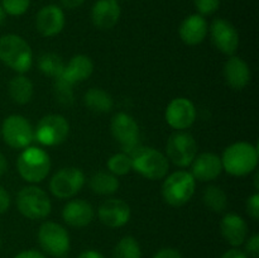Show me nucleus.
<instances>
[{
	"label": "nucleus",
	"instance_id": "f704fd0d",
	"mask_svg": "<svg viewBox=\"0 0 259 258\" xmlns=\"http://www.w3.org/2000/svg\"><path fill=\"white\" fill-rule=\"evenodd\" d=\"M245 250L249 255L253 258H258L259 255V235L253 234L252 237L248 239L247 244H245Z\"/></svg>",
	"mask_w": 259,
	"mask_h": 258
},
{
	"label": "nucleus",
	"instance_id": "5701e85b",
	"mask_svg": "<svg viewBox=\"0 0 259 258\" xmlns=\"http://www.w3.org/2000/svg\"><path fill=\"white\" fill-rule=\"evenodd\" d=\"M93 72L94 63L91 58L85 55H76L65 65V70L60 77L73 86L75 83L88 80Z\"/></svg>",
	"mask_w": 259,
	"mask_h": 258
},
{
	"label": "nucleus",
	"instance_id": "b1692460",
	"mask_svg": "<svg viewBox=\"0 0 259 258\" xmlns=\"http://www.w3.org/2000/svg\"><path fill=\"white\" fill-rule=\"evenodd\" d=\"M83 103L88 106L89 110L98 114L109 113L114 106V101L110 94L99 88H93L88 90V93L83 96Z\"/></svg>",
	"mask_w": 259,
	"mask_h": 258
},
{
	"label": "nucleus",
	"instance_id": "7ed1b4c3",
	"mask_svg": "<svg viewBox=\"0 0 259 258\" xmlns=\"http://www.w3.org/2000/svg\"><path fill=\"white\" fill-rule=\"evenodd\" d=\"M129 156L134 171L152 181L164 179L169 169L167 157L152 147L138 146Z\"/></svg>",
	"mask_w": 259,
	"mask_h": 258
},
{
	"label": "nucleus",
	"instance_id": "ea45409f",
	"mask_svg": "<svg viewBox=\"0 0 259 258\" xmlns=\"http://www.w3.org/2000/svg\"><path fill=\"white\" fill-rule=\"evenodd\" d=\"M14 258H46L42 253L37 252V250H24V252H20L19 254L15 255Z\"/></svg>",
	"mask_w": 259,
	"mask_h": 258
},
{
	"label": "nucleus",
	"instance_id": "e433bc0d",
	"mask_svg": "<svg viewBox=\"0 0 259 258\" xmlns=\"http://www.w3.org/2000/svg\"><path fill=\"white\" fill-rule=\"evenodd\" d=\"M10 205V196L7 190L0 186V214H4Z\"/></svg>",
	"mask_w": 259,
	"mask_h": 258
},
{
	"label": "nucleus",
	"instance_id": "37998d69",
	"mask_svg": "<svg viewBox=\"0 0 259 258\" xmlns=\"http://www.w3.org/2000/svg\"><path fill=\"white\" fill-rule=\"evenodd\" d=\"M4 19H5V12H4V9L2 8V5H0V25L3 24Z\"/></svg>",
	"mask_w": 259,
	"mask_h": 258
},
{
	"label": "nucleus",
	"instance_id": "a19ab883",
	"mask_svg": "<svg viewBox=\"0 0 259 258\" xmlns=\"http://www.w3.org/2000/svg\"><path fill=\"white\" fill-rule=\"evenodd\" d=\"M78 258H105L101 253L96 252V250H85L78 255Z\"/></svg>",
	"mask_w": 259,
	"mask_h": 258
},
{
	"label": "nucleus",
	"instance_id": "dca6fc26",
	"mask_svg": "<svg viewBox=\"0 0 259 258\" xmlns=\"http://www.w3.org/2000/svg\"><path fill=\"white\" fill-rule=\"evenodd\" d=\"M65 13L57 5H46L35 17V28L45 37H55L65 27Z\"/></svg>",
	"mask_w": 259,
	"mask_h": 258
},
{
	"label": "nucleus",
	"instance_id": "aec40b11",
	"mask_svg": "<svg viewBox=\"0 0 259 258\" xmlns=\"http://www.w3.org/2000/svg\"><path fill=\"white\" fill-rule=\"evenodd\" d=\"M94 207L85 200H71L63 206L62 218L73 228L88 227L94 219Z\"/></svg>",
	"mask_w": 259,
	"mask_h": 258
},
{
	"label": "nucleus",
	"instance_id": "c03bdc74",
	"mask_svg": "<svg viewBox=\"0 0 259 258\" xmlns=\"http://www.w3.org/2000/svg\"><path fill=\"white\" fill-rule=\"evenodd\" d=\"M258 179H259V174L257 172V174H255V176H254V184H255V189H259V184H258Z\"/></svg>",
	"mask_w": 259,
	"mask_h": 258
},
{
	"label": "nucleus",
	"instance_id": "a18cd8bd",
	"mask_svg": "<svg viewBox=\"0 0 259 258\" xmlns=\"http://www.w3.org/2000/svg\"><path fill=\"white\" fill-rule=\"evenodd\" d=\"M0 247H2V239H0Z\"/></svg>",
	"mask_w": 259,
	"mask_h": 258
},
{
	"label": "nucleus",
	"instance_id": "f257e3e1",
	"mask_svg": "<svg viewBox=\"0 0 259 258\" xmlns=\"http://www.w3.org/2000/svg\"><path fill=\"white\" fill-rule=\"evenodd\" d=\"M222 164L233 176H247L257 168L258 148L248 142L233 143L223 153Z\"/></svg>",
	"mask_w": 259,
	"mask_h": 258
},
{
	"label": "nucleus",
	"instance_id": "bb28decb",
	"mask_svg": "<svg viewBox=\"0 0 259 258\" xmlns=\"http://www.w3.org/2000/svg\"><path fill=\"white\" fill-rule=\"evenodd\" d=\"M202 201L205 206L212 212H223L228 207V196L224 190L217 185H210L205 189L202 195Z\"/></svg>",
	"mask_w": 259,
	"mask_h": 258
},
{
	"label": "nucleus",
	"instance_id": "20e7f679",
	"mask_svg": "<svg viewBox=\"0 0 259 258\" xmlns=\"http://www.w3.org/2000/svg\"><path fill=\"white\" fill-rule=\"evenodd\" d=\"M17 169L20 177L30 184L42 182L51 169V158L39 147H27L17 159Z\"/></svg>",
	"mask_w": 259,
	"mask_h": 258
},
{
	"label": "nucleus",
	"instance_id": "0eeeda50",
	"mask_svg": "<svg viewBox=\"0 0 259 258\" xmlns=\"http://www.w3.org/2000/svg\"><path fill=\"white\" fill-rule=\"evenodd\" d=\"M167 159L179 167H187L197 156V143L192 134L179 131L169 136L166 144Z\"/></svg>",
	"mask_w": 259,
	"mask_h": 258
},
{
	"label": "nucleus",
	"instance_id": "412c9836",
	"mask_svg": "<svg viewBox=\"0 0 259 258\" xmlns=\"http://www.w3.org/2000/svg\"><path fill=\"white\" fill-rule=\"evenodd\" d=\"M224 78L234 90H243L250 81V70L243 58L230 56L224 65Z\"/></svg>",
	"mask_w": 259,
	"mask_h": 258
},
{
	"label": "nucleus",
	"instance_id": "6e6552de",
	"mask_svg": "<svg viewBox=\"0 0 259 258\" xmlns=\"http://www.w3.org/2000/svg\"><path fill=\"white\" fill-rule=\"evenodd\" d=\"M70 124L60 114H50L38 121L34 131V138L43 146H58L67 139Z\"/></svg>",
	"mask_w": 259,
	"mask_h": 258
},
{
	"label": "nucleus",
	"instance_id": "72a5a7b5",
	"mask_svg": "<svg viewBox=\"0 0 259 258\" xmlns=\"http://www.w3.org/2000/svg\"><path fill=\"white\" fill-rule=\"evenodd\" d=\"M247 212L252 219H259V194L255 192L247 200Z\"/></svg>",
	"mask_w": 259,
	"mask_h": 258
},
{
	"label": "nucleus",
	"instance_id": "4c0bfd02",
	"mask_svg": "<svg viewBox=\"0 0 259 258\" xmlns=\"http://www.w3.org/2000/svg\"><path fill=\"white\" fill-rule=\"evenodd\" d=\"M220 258H248V257L244 252L237 249V248H233V249L227 250V252H225Z\"/></svg>",
	"mask_w": 259,
	"mask_h": 258
},
{
	"label": "nucleus",
	"instance_id": "393cba45",
	"mask_svg": "<svg viewBox=\"0 0 259 258\" xmlns=\"http://www.w3.org/2000/svg\"><path fill=\"white\" fill-rule=\"evenodd\" d=\"M8 90H9V95L12 100L15 104H19V105H24V104L29 103L33 98V93H34L32 81L23 75L13 77L10 80Z\"/></svg>",
	"mask_w": 259,
	"mask_h": 258
},
{
	"label": "nucleus",
	"instance_id": "2eb2a0df",
	"mask_svg": "<svg viewBox=\"0 0 259 258\" xmlns=\"http://www.w3.org/2000/svg\"><path fill=\"white\" fill-rule=\"evenodd\" d=\"M98 217L109 228H120L131 219V206L121 199H108L99 206Z\"/></svg>",
	"mask_w": 259,
	"mask_h": 258
},
{
	"label": "nucleus",
	"instance_id": "4468645a",
	"mask_svg": "<svg viewBox=\"0 0 259 258\" xmlns=\"http://www.w3.org/2000/svg\"><path fill=\"white\" fill-rule=\"evenodd\" d=\"M196 108L191 100L176 98L167 105L164 116L169 126L177 131H185L196 120Z\"/></svg>",
	"mask_w": 259,
	"mask_h": 258
},
{
	"label": "nucleus",
	"instance_id": "473e14b6",
	"mask_svg": "<svg viewBox=\"0 0 259 258\" xmlns=\"http://www.w3.org/2000/svg\"><path fill=\"white\" fill-rule=\"evenodd\" d=\"M195 8L200 15H210L220 7V0H194Z\"/></svg>",
	"mask_w": 259,
	"mask_h": 258
},
{
	"label": "nucleus",
	"instance_id": "6ab92c4d",
	"mask_svg": "<svg viewBox=\"0 0 259 258\" xmlns=\"http://www.w3.org/2000/svg\"><path fill=\"white\" fill-rule=\"evenodd\" d=\"M209 27L202 15L192 14L185 18L179 28V34L182 42L189 46L200 45L206 38Z\"/></svg>",
	"mask_w": 259,
	"mask_h": 258
},
{
	"label": "nucleus",
	"instance_id": "423d86ee",
	"mask_svg": "<svg viewBox=\"0 0 259 258\" xmlns=\"http://www.w3.org/2000/svg\"><path fill=\"white\" fill-rule=\"evenodd\" d=\"M17 207L23 217L30 220H40L50 215L52 204L40 187L27 186L18 192Z\"/></svg>",
	"mask_w": 259,
	"mask_h": 258
},
{
	"label": "nucleus",
	"instance_id": "f3484780",
	"mask_svg": "<svg viewBox=\"0 0 259 258\" xmlns=\"http://www.w3.org/2000/svg\"><path fill=\"white\" fill-rule=\"evenodd\" d=\"M223 172L222 158L211 152H204L195 157L192 161L191 175L195 180L201 182H209L218 179Z\"/></svg>",
	"mask_w": 259,
	"mask_h": 258
},
{
	"label": "nucleus",
	"instance_id": "f03ea898",
	"mask_svg": "<svg viewBox=\"0 0 259 258\" xmlns=\"http://www.w3.org/2000/svg\"><path fill=\"white\" fill-rule=\"evenodd\" d=\"M0 60L19 73L30 70L33 53L27 40L17 34H5L0 37Z\"/></svg>",
	"mask_w": 259,
	"mask_h": 258
},
{
	"label": "nucleus",
	"instance_id": "2f4dec72",
	"mask_svg": "<svg viewBox=\"0 0 259 258\" xmlns=\"http://www.w3.org/2000/svg\"><path fill=\"white\" fill-rule=\"evenodd\" d=\"M30 5V0H2V8L4 9L5 14L23 15L28 10Z\"/></svg>",
	"mask_w": 259,
	"mask_h": 258
},
{
	"label": "nucleus",
	"instance_id": "79ce46f5",
	"mask_svg": "<svg viewBox=\"0 0 259 258\" xmlns=\"http://www.w3.org/2000/svg\"><path fill=\"white\" fill-rule=\"evenodd\" d=\"M7 171H8V161L7 158H5L4 154L0 152V177H2Z\"/></svg>",
	"mask_w": 259,
	"mask_h": 258
},
{
	"label": "nucleus",
	"instance_id": "4be33fe9",
	"mask_svg": "<svg viewBox=\"0 0 259 258\" xmlns=\"http://www.w3.org/2000/svg\"><path fill=\"white\" fill-rule=\"evenodd\" d=\"M220 230H222V235L224 237V239L233 247L242 245L247 239V222L238 214L229 212L225 215L220 223Z\"/></svg>",
	"mask_w": 259,
	"mask_h": 258
},
{
	"label": "nucleus",
	"instance_id": "7c9ffc66",
	"mask_svg": "<svg viewBox=\"0 0 259 258\" xmlns=\"http://www.w3.org/2000/svg\"><path fill=\"white\" fill-rule=\"evenodd\" d=\"M55 94L58 103L62 105H71L73 101V90L72 85L66 82L63 78H55Z\"/></svg>",
	"mask_w": 259,
	"mask_h": 258
},
{
	"label": "nucleus",
	"instance_id": "cd10ccee",
	"mask_svg": "<svg viewBox=\"0 0 259 258\" xmlns=\"http://www.w3.org/2000/svg\"><path fill=\"white\" fill-rule=\"evenodd\" d=\"M38 67H39L40 72L45 73L46 76H50L52 78H58L62 75L63 70H65V63L61 56L57 53L47 52L43 53L38 60Z\"/></svg>",
	"mask_w": 259,
	"mask_h": 258
},
{
	"label": "nucleus",
	"instance_id": "c85d7f7f",
	"mask_svg": "<svg viewBox=\"0 0 259 258\" xmlns=\"http://www.w3.org/2000/svg\"><path fill=\"white\" fill-rule=\"evenodd\" d=\"M115 258H142V250L137 239L131 235L121 238L114 252Z\"/></svg>",
	"mask_w": 259,
	"mask_h": 258
},
{
	"label": "nucleus",
	"instance_id": "c756f323",
	"mask_svg": "<svg viewBox=\"0 0 259 258\" xmlns=\"http://www.w3.org/2000/svg\"><path fill=\"white\" fill-rule=\"evenodd\" d=\"M108 169L114 176H124L133 169L132 167V158L128 153L121 152L115 153L108 159Z\"/></svg>",
	"mask_w": 259,
	"mask_h": 258
},
{
	"label": "nucleus",
	"instance_id": "ddd939ff",
	"mask_svg": "<svg viewBox=\"0 0 259 258\" xmlns=\"http://www.w3.org/2000/svg\"><path fill=\"white\" fill-rule=\"evenodd\" d=\"M211 40L215 47L224 55L233 56L239 47V33L227 19H215L210 27Z\"/></svg>",
	"mask_w": 259,
	"mask_h": 258
},
{
	"label": "nucleus",
	"instance_id": "39448f33",
	"mask_svg": "<svg viewBox=\"0 0 259 258\" xmlns=\"http://www.w3.org/2000/svg\"><path fill=\"white\" fill-rule=\"evenodd\" d=\"M196 189V180L190 172L176 171L166 177L162 185V196L172 206H182L191 200Z\"/></svg>",
	"mask_w": 259,
	"mask_h": 258
},
{
	"label": "nucleus",
	"instance_id": "a211bd4d",
	"mask_svg": "<svg viewBox=\"0 0 259 258\" xmlns=\"http://www.w3.org/2000/svg\"><path fill=\"white\" fill-rule=\"evenodd\" d=\"M120 18V5L118 0H98L91 9L94 25L101 30L111 29Z\"/></svg>",
	"mask_w": 259,
	"mask_h": 258
},
{
	"label": "nucleus",
	"instance_id": "9d476101",
	"mask_svg": "<svg viewBox=\"0 0 259 258\" xmlns=\"http://www.w3.org/2000/svg\"><path fill=\"white\" fill-rule=\"evenodd\" d=\"M38 240L43 250L53 257H62L70 249V235L58 223H43L38 230Z\"/></svg>",
	"mask_w": 259,
	"mask_h": 258
},
{
	"label": "nucleus",
	"instance_id": "a878e982",
	"mask_svg": "<svg viewBox=\"0 0 259 258\" xmlns=\"http://www.w3.org/2000/svg\"><path fill=\"white\" fill-rule=\"evenodd\" d=\"M90 189L94 194L111 195L118 191L119 180L110 172H96L90 179Z\"/></svg>",
	"mask_w": 259,
	"mask_h": 258
},
{
	"label": "nucleus",
	"instance_id": "9b49d317",
	"mask_svg": "<svg viewBox=\"0 0 259 258\" xmlns=\"http://www.w3.org/2000/svg\"><path fill=\"white\" fill-rule=\"evenodd\" d=\"M85 185V175L77 167H63L50 182V190L58 199H71Z\"/></svg>",
	"mask_w": 259,
	"mask_h": 258
},
{
	"label": "nucleus",
	"instance_id": "1a4fd4ad",
	"mask_svg": "<svg viewBox=\"0 0 259 258\" xmlns=\"http://www.w3.org/2000/svg\"><path fill=\"white\" fill-rule=\"evenodd\" d=\"M2 136L5 143L14 149H24L34 139V131L24 116L13 114L4 119Z\"/></svg>",
	"mask_w": 259,
	"mask_h": 258
},
{
	"label": "nucleus",
	"instance_id": "f8f14e48",
	"mask_svg": "<svg viewBox=\"0 0 259 258\" xmlns=\"http://www.w3.org/2000/svg\"><path fill=\"white\" fill-rule=\"evenodd\" d=\"M111 134L125 153L131 154L139 146V126L126 113H118L111 119Z\"/></svg>",
	"mask_w": 259,
	"mask_h": 258
},
{
	"label": "nucleus",
	"instance_id": "c9c22d12",
	"mask_svg": "<svg viewBox=\"0 0 259 258\" xmlns=\"http://www.w3.org/2000/svg\"><path fill=\"white\" fill-rule=\"evenodd\" d=\"M153 258H182L181 253L174 248H163L154 254Z\"/></svg>",
	"mask_w": 259,
	"mask_h": 258
},
{
	"label": "nucleus",
	"instance_id": "58836bf2",
	"mask_svg": "<svg viewBox=\"0 0 259 258\" xmlns=\"http://www.w3.org/2000/svg\"><path fill=\"white\" fill-rule=\"evenodd\" d=\"M85 3V0H61V4H62L63 8H66V9H77V8H80L81 5Z\"/></svg>",
	"mask_w": 259,
	"mask_h": 258
}]
</instances>
